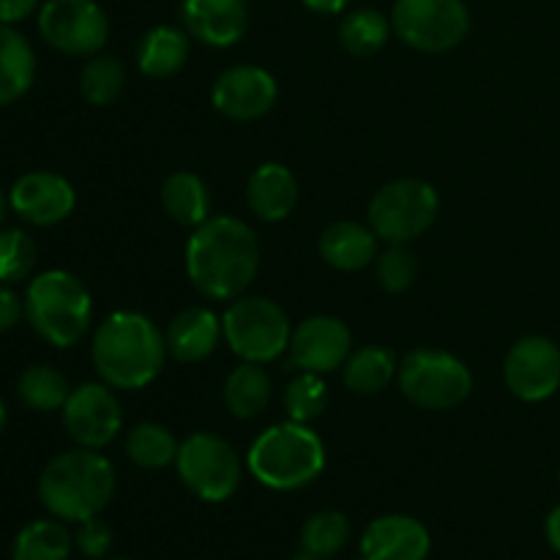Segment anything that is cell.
Returning a JSON list of instances; mask_svg holds the SVG:
<instances>
[{"label":"cell","mask_w":560,"mask_h":560,"mask_svg":"<svg viewBox=\"0 0 560 560\" xmlns=\"http://www.w3.org/2000/svg\"><path fill=\"white\" fill-rule=\"evenodd\" d=\"M260 268V241L235 217H211L195 228L186 244V273L200 295L233 301L255 282Z\"/></svg>","instance_id":"cell-1"},{"label":"cell","mask_w":560,"mask_h":560,"mask_svg":"<svg viewBox=\"0 0 560 560\" xmlns=\"http://www.w3.org/2000/svg\"><path fill=\"white\" fill-rule=\"evenodd\" d=\"M167 355L164 334L140 312H113L93 334V366L113 388H145L164 370Z\"/></svg>","instance_id":"cell-2"},{"label":"cell","mask_w":560,"mask_h":560,"mask_svg":"<svg viewBox=\"0 0 560 560\" xmlns=\"http://www.w3.org/2000/svg\"><path fill=\"white\" fill-rule=\"evenodd\" d=\"M115 495V468L96 448H74L49 459L38 479V498L52 517L82 523L102 514Z\"/></svg>","instance_id":"cell-3"},{"label":"cell","mask_w":560,"mask_h":560,"mask_svg":"<svg viewBox=\"0 0 560 560\" xmlns=\"http://www.w3.org/2000/svg\"><path fill=\"white\" fill-rule=\"evenodd\" d=\"M252 476L268 490L293 492L312 485L326 468V446L320 435L299 421L273 424L252 443L246 454Z\"/></svg>","instance_id":"cell-4"},{"label":"cell","mask_w":560,"mask_h":560,"mask_svg":"<svg viewBox=\"0 0 560 560\" xmlns=\"http://www.w3.org/2000/svg\"><path fill=\"white\" fill-rule=\"evenodd\" d=\"M93 301L74 273L44 271L27 284L25 317L33 331L55 348H74L91 326Z\"/></svg>","instance_id":"cell-5"},{"label":"cell","mask_w":560,"mask_h":560,"mask_svg":"<svg viewBox=\"0 0 560 560\" xmlns=\"http://www.w3.org/2000/svg\"><path fill=\"white\" fill-rule=\"evenodd\" d=\"M222 337L238 359L268 364L290 348L293 328L277 301L238 295L222 315Z\"/></svg>","instance_id":"cell-6"},{"label":"cell","mask_w":560,"mask_h":560,"mask_svg":"<svg viewBox=\"0 0 560 560\" xmlns=\"http://www.w3.org/2000/svg\"><path fill=\"white\" fill-rule=\"evenodd\" d=\"M441 200L435 186L419 178H399L375 191L370 202V228L386 244H410L435 224Z\"/></svg>","instance_id":"cell-7"},{"label":"cell","mask_w":560,"mask_h":560,"mask_svg":"<svg viewBox=\"0 0 560 560\" xmlns=\"http://www.w3.org/2000/svg\"><path fill=\"white\" fill-rule=\"evenodd\" d=\"M399 388L416 408L452 410L468 399L474 375L457 355L421 348L399 364Z\"/></svg>","instance_id":"cell-8"},{"label":"cell","mask_w":560,"mask_h":560,"mask_svg":"<svg viewBox=\"0 0 560 560\" xmlns=\"http://www.w3.org/2000/svg\"><path fill=\"white\" fill-rule=\"evenodd\" d=\"M180 481L206 503H222L241 487V463L228 441L211 432H195L178 446L175 457Z\"/></svg>","instance_id":"cell-9"},{"label":"cell","mask_w":560,"mask_h":560,"mask_svg":"<svg viewBox=\"0 0 560 560\" xmlns=\"http://www.w3.org/2000/svg\"><path fill=\"white\" fill-rule=\"evenodd\" d=\"M392 27L419 52H448L468 36L470 14L463 0H397Z\"/></svg>","instance_id":"cell-10"},{"label":"cell","mask_w":560,"mask_h":560,"mask_svg":"<svg viewBox=\"0 0 560 560\" xmlns=\"http://www.w3.org/2000/svg\"><path fill=\"white\" fill-rule=\"evenodd\" d=\"M38 33L66 55H98L107 44L109 20L96 0H47L38 9Z\"/></svg>","instance_id":"cell-11"},{"label":"cell","mask_w":560,"mask_h":560,"mask_svg":"<svg viewBox=\"0 0 560 560\" xmlns=\"http://www.w3.org/2000/svg\"><path fill=\"white\" fill-rule=\"evenodd\" d=\"M63 427L71 441L82 448H104L118 438L124 427L120 402L107 383H82L71 388L63 405Z\"/></svg>","instance_id":"cell-12"},{"label":"cell","mask_w":560,"mask_h":560,"mask_svg":"<svg viewBox=\"0 0 560 560\" xmlns=\"http://www.w3.org/2000/svg\"><path fill=\"white\" fill-rule=\"evenodd\" d=\"M503 381L523 402H545L560 388V348L547 337H525L503 361Z\"/></svg>","instance_id":"cell-13"},{"label":"cell","mask_w":560,"mask_h":560,"mask_svg":"<svg viewBox=\"0 0 560 560\" xmlns=\"http://www.w3.org/2000/svg\"><path fill=\"white\" fill-rule=\"evenodd\" d=\"M277 80L260 66H233L213 82L211 102L233 120H257L277 104Z\"/></svg>","instance_id":"cell-14"},{"label":"cell","mask_w":560,"mask_h":560,"mask_svg":"<svg viewBox=\"0 0 560 560\" xmlns=\"http://www.w3.org/2000/svg\"><path fill=\"white\" fill-rule=\"evenodd\" d=\"M350 337L348 326L337 317L315 315L310 320L293 328L290 337V366L301 372H334L345 366L350 355Z\"/></svg>","instance_id":"cell-15"},{"label":"cell","mask_w":560,"mask_h":560,"mask_svg":"<svg viewBox=\"0 0 560 560\" xmlns=\"http://www.w3.org/2000/svg\"><path fill=\"white\" fill-rule=\"evenodd\" d=\"M9 202L11 211L20 219L36 224V228H49V224L63 222L74 211L77 195L74 186L63 175L33 170L11 186Z\"/></svg>","instance_id":"cell-16"},{"label":"cell","mask_w":560,"mask_h":560,"mask_svg":"<svg viewBox=\"0 0 560 560\" xmlns=\"http://www.w3.org/2000/svg\"><path fill=\"white\" fill-rule=\"evenodd\" d=\"M430 530L408 514L377 517L361 536V556L366 560H427Z\"/></svg>","instance_id":"cell-17"},{"label":"cell","mask_w":560,"mask_h":560,"mask_svg":"<svg viewBox=\"0 0 560 560\" xmlns=\"http://www.w3.org/2000/svg\"><path fill=\"white\" fill-rule=\"evenodd\" d=\"M180 14L189 36L208 47H233L249 25L246 0H184Z\"/></svg>","instance_id":"cell-18"},{"label":"cell","mask_w":560,"mask_h":560,"mask_svg":"<svg viewBox=\"0 0 560 560\" xmlns=\"http://www.w3.org/2000/svg\"><path fill=\"white\" fill-rule=\"evenodd\" d=\"M167 353L180 364L206 361L222 339V320L206 306H189L178 312L164 331Z\"/></svg>","instance_id":"cell-19"},{"label":"cell","mask_w":560,"mask_h":560,"mask_svg":"<svg viewBox=\"0 0 560 560\" xmlns=\"http://www.w3.org/2000/svg\"><path fill=\"white\" fill-rule=\"evenodd\" d=\"M246 200L262 222H282L299 206V180L284 164H260L246 184Z\"/></svg>","instance_id":"cell-20"},{"label":"cell","mask_w":560,"mask_h":560,"mask_svg":"<svg viewBox=\"0 0 560 560\" xmlns=\"http://www.w3.org/2000/svg\"><path fill=\"white\" fill-rule=\"evenodd\" d=\"M320 257L337 271H361L377 257V235L359 222H334L320 235Z\"/></svg>","instance_id":"cell-21"},{"label":"cell","mask_w":560,"mask_h":560,"mask_svg":"<svg viewBox=\"0 0 560 560\" xmlns=\"http://www.w3.org/2000/svg\"><path fill=\"white\" fill-rule=\"evenodd\" d=\"M36 80V55L16 27L0 22V107L25 96Z\"/></svg>","instance_id":"cell-22"},{"label":"cell","mask_w":560,"mask_h":560,"mask_svg":"<svg viewBox=\"0 0 560 560\" xmlns=\"http://www.w3.org/2000/svg\"><path fill=\"white\" fill-rule=\"evenodd\" d=\"M189 31H180L173 25H156L142 36L137 47V66L145 77L153 80H167L175 77L189 60Z\"/></svg>","instance_id":"cell-23"},{"label":"cell","mask_w":560,"mask_h":560,"mask_svg":"<svg viewBox=\"0 0 560 560\" xmlns=\"http://www.w3.org/2000/svg\"><path fill=\"white\" fill-rule=\"evenodd\" d=\"M162 206L184 228H200L211 219V191L195 173H173L162 186Z\"/></svg>","instance_id":"cell-24"},{"label":"cell","mask_w":560,"mask_h":560,"mask_svg":"<svg viewBox=\"0 0 560 560\" xmlns=\"http://www.w3.org/2000/svg\"><path fill=\"white\" fill-rule=\"evenodd\" d=\"M271 402V377L260 364L244 361L224 381V405L235 419H255Z\"/></svg>","instance_id":"cell-25"},{"label":"cell","mask_w":560,"mask_h":560,"mask_svg":"<svg viewBox=\"0 0 560 560\" xmlns=\"http://www.w3.org/2000/svg\"><path fill=\"white\" fill-rule=\"evenodd\" d=\"M74 536L63 523L55 520H36L16 534L11 547V560H69Z\"/></svg>","instance_id":"cell-26"},{"label":"cell","mask_w":560,"mask_h":560,"mask_svg":"<svg viewBox=\"0 0 560 560\" xmlns=\"http://www.w3.org/2000/svg\"><path fill=\"white\" fill-rule=\"evenodd\" d=\"M397 359L381 345H366L345 361V386L355 394H377L397 375Z\"/></svg>","instance_id":"cell-27"},{"label":"cell","mask_w":560,"mask_h":560,"mask_svg":"<svg viewBox=\"0 0 560 560\" xmlns=\"http://www.w3.org/2000/svg\"><path fill=\"white\" fill-rule=\"evenodd\" d=\"M16 394H20L25 408L38 410V413H52V410H63L71 388L63 372H58L55 366L38 364L27 366L22 372L20 383H16Z\"/></svg>","instance_id":"cell-28"},{"label":"cell","mask_w":560,"mask_h":560,"mask_svg":"<svg viewBox=\"0 0 560 560\" xmlns=\"http://www.w3.org/2000/svg\"><path fill=\"white\" fill-rule=\"evenodd\" d=\"M178 446L180 443L175 441L173 432H170L167 427L145 421V424H137L135 430L129 432L126 454H129V459L137 465V468L162 470L175 463V457H178Z\"/></svg>","instance_id":"cell-29"},{"label":"cell","mask_w":560,"mask_h":560,"mask_svg":"<svg viewBox=\"0 0 560 560\" xmlns=\"http://www.w3.org/2000/svg\"><path fill=\"white\" fill-rule=\"evenodd\" d=\"M392 20L375 9H359L348 14L339 25V42L355 58H366L383 49V44L392 36Z\"/></svg>","instance_id":"cell-30"},{"label":"cell","mask_w":560,"mask_h":560,"mask_svg":"<svg viewBox=\"0 0 560 560\" xmlns=\"http://www.w3.org/2000/svg\"><path fill=\"white\" fill-rule=\"evenodd\" d=\"M126 71L115 55H93L80 74V91L93 107H107L124 93Z\"/></svg>","instance_id":"cell-31"},{"label":"cell","mask_w":560,"mask_h":560,"mask_svg":"<svg viewBox=\"0 0 560 560\" xmlns=\"http://www.w3.org/2000/svg\"><path fill=\"white\" fill-rule=\"evenodd\" d=\"M350 539V523L342 512H334V509H326V512L312 514L304 523V530H301V547L304 552L317 558H331L348 545Z\"/></svg>","instance_id":"cell-32"},{"label":"cell","mask_w":560,"mask_h":560,"mask_svg":"<svg viewBox=\"0 0 560 560\" xmlns=\"http://www.w3.org/2000/svg\"><path fill=\"white\" fill-rule=\"evenodd\" d=\"M326 405L328 388L317 372H301L299 377L290 381L288 392H284V410H288L290 421H299V424L315 421L326 410Z\"/></svg>","instance_id":"cell-33"},{"label":"cell","mask_w":560,"mask_h":560,"mask_svg":"<svg viewBox=\"0 0 560 560\" xmlns=\"http://www.w3.org/2000/svg\"><path fill=\"white\" fill-rule=\"evenodd\" d=\"M36 266V244L22 230H0V282H22Z\"/></svg>","instance_id":"cell-34"},{"label":"cell","mask_w":560,"mask_h":560,"mask_svg":"<svg viewBox=\"0 0 560 560\" xmlns=\"http://www.w3.org/2000/svg\"><path fill=\"white\" fill-rule=\"evenodd\" d=\"M416 257L405 244H392L377 257V282L386 293H405L416 282Z\"/></svg>","instance_id":"cell-35"},{"label":"cell","mask_w":560,"mask_h":560,"mask_svg":"<svg viewBox=\"0 0 560 560\" xmlns=\"http://www.w3.org/2000/svg\"><path fill=\"white\" fill-rule=\"evenodd\" d=\"M77 525H80V528H77L74 534V545L80 547L82 556L96 558V560L107 556L109 545H113V530H109V525L98 517L82 520V523Z\"/></svg>","instance_id":"cell-36"},{"label":"cell","mask_w":560,"mask_h":560,"mask_svg":"<svg viewBox=\"0 0 560 560\" xmlns=\"http://www.w3.org/2000/svg\"><path fill=\"white\" fill-rule=\"evenodd\" d=\"M22 315H25V301H20V295L9 290V284L0 282V334L14 328Z\"/></svg>","instance_id":"cell-37"},{"label":"cell","mask_w":560,"mask_h":560,"mask_svg":"<svg viewBox=\"0 0 560 560\" xmlns=\"http://www.w3.org/2000/svg\"><path fill=\"white\" fill-rule=\"evenodd\" d=\"M38 5H42V0H0V22L16 25V22L27 20Z\"/></svg>","instance_id":"cell-38"},{"label":"cell","mask_w":560,"mask_h":560,"mask_svg":"<svg viewBox=\"0 0 560 560\" xmlns=\"http://www.w3.org/2000/svg\"><path fill=\"white\" fill-rule=\"evenodd\" d=\"M348 3L350 0H304L306 9L315 11V14H339Z\"/></svg>","instance_id":"cell-39"},{"label":"cell","mask_w":560,"mask_h":560,"mask_svg":"<svg viewBox=\"0 0 560 560\" xmlns=\"http://www.w3.org/2000/svg\"><path fill=\"white\" fill-rule=\"evenodd\" d=\"M545 534H547V541H550L552 550H556L560 556V506L552 509L550 517H547Z\"/></svg>","instance_id":"cell-40"},{"label":"cell","mask_w":560,"mask_h":560,"mask_svg":"<svg viewBox=\"0 0 560 560\" xmlns=\"http://www.w3.org/2000/svg\"><path fill=\"white\" fill-rule=\"evenodd\" d=\"M11 202H9V197L3 195V189H0V224H3V219H5V208H9Z\"/></svg>","instance_id":"cell-41"},{"label":"cell","mask_w":560,"mask_h":560,"mask_svg":"<svg viewBox=\"0 0 560 560\" xmlns=\"http://www.w3.org/2000/svg\"><path fill=\"white\" fill-rule=\"evenodd\" d=\"M3 430H5V405L3 399H0V435H3Z\"/></svg>","instance_id":"cell-42"},{"label":"cell","mask_w":560,"mask_h":560,"mask_svg":"<svg viewBox=\"0 0 560 560\" xmlns=\"http://www.w3.org/2000/svg\"><path fill=\"white\" fill-rule=\"evenodd\" d=\"M293 560H326V558H317V556H310V552H301V556H295Z\"/></svg>","instance_id":"cell-43"},{"label":"cell","mask_w":560,"mask_h":560,"mask_svg":"<svg viewBox=\"0 0 560 560\" xmlns=\"http://www.w3.org/2000/svg\"><path fill=\"white\" fill-rule=\"evenodd\" d=\"M104 560H129V558H104Z\"/></svg>","instance_id":"cell-44"},{"label":"cell","mask_w":560,"mask_h":560,"mask_svg":"<svg viewBox=\"0 0 560 560\" xmlns=\"http://www.w3.org/2000/svg\"><path fill=\"white\" fill-rule=\"evenodd\" d=\"M359 560H366V558H364V556H361V558H359Z\"/></svg>","instance_id":"cell-45"},{"label":"cell","mask_w":560,"mask_h":560,"mask_svg":"<svg viewBox=\"0 0 560 560\" xmlns=\"http://www.w3.org/2000/svg\"><path fill=\"white\" fill-rule=\"evenodd\" d=\"M558 485H560V474H558Z\"/></svg>","instance_id":"cell-46"}]
</instances>
